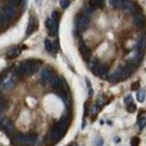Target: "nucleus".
<instances>
[{"instance_id": "1", "label": "nucleus", "mask_w": 146, "mask_h": 146, "mask_svg": "<svg viewBox=\"0 0 146 146\" xmlns=\"http://www.w3.org/2000/svg\"><path fill=\"white\" fill-rule=\"evenodd\" d=\"M15 143L18 145H33L36 142V135H25L23 133H18L14 137Z\"/></svg>"}, {"instance_id": "2", "label": "nucleus", "mask_w": 146, "mask_h": 146, "mask_svg": "<svg viewBox=\"0 0 146 146\" xmlns=\"http://www.w3.org/2000/svg\"><path fill=\"white\" fill-rule=\"evenodd\" d=\"M16 75H18L17 72H15V74L14 73L6 74L5 80L2 81V84H1V87H2L3 90H11L16 86Z\"/></svg>"}, {"instance_id": "3", "label": "nucleus", "mask_w": 146, "mask_h": 146, "mask_svg": "<svg viewBox=\"0 0 146 146\" xmlns=\"http://www.w3.org/2000/svg\"><path fill=\"white\" fill-rule=\"evenodd\" d=\"M31 66H32V61H24L18 65L16 72L19 76L31 75Z\"/></svg>"}, {"instance_id": "4", "label": "nucleus", "mask_w": 146, "mask_h": 146, "mask_svg": "<svg viewBox=\"0 0 146 146\" xmlns=\"http://www.w3.org/2000/svg\"><path fill=\"white\" fill-rule=\"evenodd\" d=\"M63 135H64V133L57 127V126H55L48 133V138L51 139V142H57V141H60L63 137Z\"/></svg>"}, {"instance_id": "5", "label": "nucleus", "mask_w": 146, "mask_h": 146, "mask_svg": "<svg viewBox=\"0 0 146 146\" xmlns=\"http://www.w3.org/2000/svg\"><path fill=\"white\" fill-rule=\"evenodd\" d=\"M89 23H90V18L82 14L76 18V27L79 29H86L89 26Z\"/></svg>"}, {"instance_id": "6", "label": "nucleus", "mask_w": 146, "mask_h": 146, "mask_svg": "<svg viewBox=\"0 0 146 146\" xmlns=\"http://www.w3.org/2000/svg\"><path fill=\"white\" fill-rule=\"evenodd\" d=\"M0 129H2L5 133L7 134H11L14 131V124L9 120V119H6V118H2V121H1V126Z\"/></svg>"}, {"instance_id": "7", "label": "nucleus", "mask_w": 146, "mask_h": 146, "mask_svg": "<svg viewBox=\"0 0 146 146\" xmlns=\"http://www.w3.org/2000/svg\"><path fill=\"white\" fill-rule=\"evenodd\" d=\"M2 13L8 17L9 19H11L15 15H16V9L13 5L10 3H7L6 6H3V9H2Z\"/></svg>"}, {"instance_id": "8", "label": "nucleus", "mask_w": 146, "mask_h": 146, "mask_svg": "<svg viewBox=\"0 0 146 146\" xmlns=\"http://www.w3.org/2000/svg\"><path fill=\"white\" fill-rule=\"evenodd\" d=\"M45 25H46L47 29L51 32V35L54 36L55 34H56V32H57V23H55L52 18H48V19H46Z\"/></svg>"}, {"instance_id": "9", "label": "nucleus", "mask_w": 146, "mask_h": 146, "mask_svg": "<svg viewBox=\"0 0 146 146\" xmlns=\"http://www.w3.org/2000/svg\"><path fill=\"white\" fill-rule=\"evenodd\" d=\"M53 78V73L51 71V69H44L40 73V79L43 83H47L51 81V79Z\"/></svg>"}, {"instance_id": "10", "label": "nucleus", "mask_w": 146, "mask_h": 146, "mask_svg": "<svg viewBox=\"0 0 146 146\" xmlns=\"http://www.w3.org/2000/svg\"><path fill=\"white\" fill-rule=\"evenodd\" d=\"M37 28V20L35 17H31L29 18V23H28V26H27V31H26V34L27 35H31L32 33H34Z\"/></svg>"}, {"instance_id": "11", "label": "nucleus", "mask_w": 146, "mask_h": 146, "mask_svg": "<svg viewBox=\"0 0 146 146\" xmlns=\"http://www.w3.org/2000/svg\"><path fill=\"white\" fill-rule=\"evenodd\" d=\"M80 53L82 54L83 56V58L84 60H89L90 58V56H91V51H90V48L84 44V43H81L80 44Z\"/></svg>"}, {"instance_id": "12", "label": "nucleus", "mask_w": 146, "mask_h": 146, "mask_svg": "<svg viewBox=\"0 0 146 146\" xmlns=\"http://www.w3.org/2000/svg\"><path fill=\"white\" fill-rule=\"evenodd\" d=\"M56 126L60 128L63 133H65L66 129H68V126H69V118H68V117H62L61 120L58 121V124H57Z\"/></svg>"}, {"instance_id": "13", "label": "nucleus", "mask_w": 146, "mask_h": 146, "mask_svg": "<svg viewBox=\"0 0 146 146\" xmlns=\"http://www.w3.org/2000/svg\"><path fill=\"white\" fill-rule=\"evenodd\" d=\"M133 21L137 27H143L145 25V18L143 15H136L133 19Z\"/></svg>"}, {"instance_id": "14", "label": "nucleus", "mask_w": 146, "mask_h": 146, "mask_svg": "<svg viewBox=\"0 0 146 146\" xmlns=\"http://www.w3.org/2000/svg\"><path fill=\"white\" fill-rule=\"evenodd\" d=\"M107 72H108V68H107V65H105V64H99V66H98V70H97V75H99V76H101V78H104V76H106L107 75Z\"/></svg>"}, {"instance_id": "15", "label": "nucleus", "mask_w": 146, "mask_h": 146, "mask_svg": "<svg viewBox=\"0 0 146 146\" xmlns=\"http://www.w3.org/2000/svg\"><path fill=\"white\" fill-rule=\"evenodd\" d=\"M20 52H21V48H20V47L11 48V50H9V51H8V53H7V57H8V58H16V57L20 54Z\"/></svg>"}, {"instance_id": "16", "label": "nucleus", "mask_w": 146, "mask_h": 146, "mask_svg": "<svg viewBox=\"0 0 146 146\" xmlns=\"http://www.w3.org/2000/svg\"><path fill=\"white\" fill-rule=\"evenodd\" d=\"M146 47V36L143 35V36L139 37L138 39V51L139 52H143Z\"/></svg>"}, {"instance_id": "17", "label": "nucleus", "mask_w": 146, "mask_h": 146, "mask_svg": "<svg viewBox=\"0 0 146 146\" xmlns=\"http://www.w3.org/2000/svg\"><path fill=\"white\" fill-rule=\"evenodd\" d=\"M42 62L40 61H32V66H31V74H34L38 71Z\"/></svg>"}, {"instance_id": "18", "label": "nucleus", "mask_w": 146, "mask_h": 146, "mask_svg": "<svg viewBox=\"0 0 146 146\" xmlns=\"http://www.w3.org/2000/svg\"><path fill=\"white\" fill-rule=\"evenodd\" d=\"M102 2H104V0H90L89 5L91 6L92 8H98V7H100L102 5Z\"/></svg>"}, {"instance_id": "19", "label": "nucleus", "mask_w": 146, "mask_h": 146, "mask_svg": "<svg viewBox=\"0 0 146 146\" xmlns=\"http://www.w3.org/2000/svg\"><path fill=\"white\" fill-rule=\"evenodd\" d=\"M93 9H94V8H92L90 5H89V6H86V7L83 8V15H86V16L89 17L92 13H93Z\"/></svg>"}, {"instance_id": "20", "label": "nucleus", "mask_w": 146, "mask_h": 146, "mask_svg": "<svg viewBox=\"0 0 146 146\" xmlns=\"http://www.w3.org/2000/svg\"><path fill=\"white\" fill-rule=\"evenodd\" d=\"M99 61H97V60H94V61H92L91 64H90V68H91V71L94 74L97 73V70H98V66H99Z\"/></svg>"}, {"instance_id": "21", "label": "nucleus", "mask_w": 146, "mask_h": 146, "mask_svg": "<svg viewBox=\"0 0 146 146\" xmlns=\"http://www.w3.org/2000/svg\"><path fill=\"white\" fill-rule=\"evenodd\" d=\"M45 47L48 52H54V48H53V43L50 40V39H45Z\"/></svg>"}, {"instance_id": "22", "label": "nucleus", "mask_w": 146, "mask_h": 146, "mask_svg": "<svg viewBox=\"0 0 146 146\" xmlns=\"http://www.w3.org/2000/svg\"><path fill=\"white\" fill-rule=\"evenodd\" d=\"M124 0H110V5L112 7H116V8H120L121 7V3H123Z\"/></svg>"}, {"instance_id": "23", "label": "nucleus", "mask_w": 146, "mask_h": 146, "mask_svg": "<svg viewBox=\"0 0 146 146\" xmlns=\"http://www.w3.org/2000/svg\"><path fill=\"white\" fill-rule=\"evenodd\" d=\"M137 100L139 102H144V100H145V91H143V90L138 91V93H137Z\"/></svg>"}, {"instance_id": "24", "label": "nucleus", "mask_w": 146, "mask_h": 146, "mask_svg": "<svg viewBox=\"0 0 146 146\" xmlns=\"http://www.w3.org/2000/svg\"><path fill=\"white\" fill-rule=\"evenodd\" d=\"M136 105L134 104V102H129L127 104V111L128 112H135L136 111Z\"/></svg>"}, {"instance_id": "25", "label": "nucleus", "mask_w": 146, "mask_h": 146, "mask_svg": "<svg viewBox=\"0 0 146 146\" xmlns=\"http://www.w3.org/2000/svg\"><path fill=\"white\" fill-rule=\"evenodd\" d=\"M60 3H61V7H62L63 9H65V8H68V7H69L70 1H69V0H61V1H60Z\"/></svg>"}, {"instance_id": "26", "label": "nucleus", "mask_w": 146, "mask_h": 146, "mask_svg": "<svg viewBox=\"0 0 146 146\" xmlns=\"http://www.w3.org/2000/svg\"><path fill=\"white\" fill-rule=\"evenodd\" d=\"M9 3L13 5L14 7H18L21 3V0H9Z\"/></svg>"}, {"instance_id": "27", "label": "nucleus", "mask_w": 146, "mask_h": 146, "mask_svg": "<svg viewBox=\"0 0 146 146\" xmlns=\"http://www.w3.org/2000/svg\"><path fill=\"white\" fill-rule=\"evenodd\" d=\"M139 145V138L138 137H133L131 138V146H138Z\"/></svg>"}, {"instance_id": "28", "label": "nucleus", "mask_w": 146, "mask_h": 146, "mask_svg": "<svg viewBox=\"0 0 146 146\" xmlns=\"http://www.w3.org/2000/svg\"><path fill=\"white\" fill-rule=\"evenodd\" d=\"M52 19L54 20L55 23H58V20H60V15H58L57 11H54V13L52 14Z\"/></svg>"}, {"instance_id": "29", "label": "nucleus", "mask_w": 146, "mask_h": 146, "mask_svg": "<svg viewBox=\"0 0 146 146\" xmlns=\"http://www.w3.org/2000/svg\"><path fill=\"white\" fill-rule=\"evenodd\" d=\"M139 88V82H135V83H133V86H131V89L133 90H137Z\"/></svg>"}, {"instance_id": "30", "label": "nucleus", "mask_w": 146, "mask_h": 146, "mask_svg": "<svg viewBox=\"0 0 146 146\" xmlns=\"http://www.w3.org/2000/svg\"><path fill=\"white\" fill-rule=\"evenodd\" d=\"M6 74H7V72H2L1 74H0V86L2 84V81L5 80V76H6Z\"/></svg>"}, {"instance_id": "31", "label": "nucleus", "mask_w": 146, "mask_h": 146, "mask_svg": "<svg viewBox=\"0 0 146 146\" xmlns=\"http://www.w3.org/2000/svg\"><path fill=\"white\" fill-rule=\"evenodd\" d=\"M102 143H104V141L101 138H98L96 141V146H102Z\"/></svg>"}, {"instance_id": "32", "label": "nucleus", "mask_w": 146, "mask_h": 146, "mask_svg": "<svg viewBox=\"0 0 146 146\" xmlns=\"http://www.w3.org/2000/svg\"><path fill=\"white\" fill-rule=\"evenodd\" d=\"M129 101L131 102V97H130V96L126 97V99H125V102H126V104H129Z\"/></svg>"}, {"instance_id": "33", "label": "nucleus", "mask_w": 146, "mask_h": 146, "mask_svg": "<svg viewBox=\"0 0 146 146\" xmlns=\"http://www.w3.org/2000/svg\"><path fill=\"white\" fill-rule=\"evenodd\" d=\"M3 109H5V105H3V102H0V113L3 111Z\"/></svg>"}, {"instance_id": "34", "label": "nucleus", "mask_w": 146, "mask_h": 146, "mask_svg": "<svg viewBox=\"0 0 146 146\" xmlns=\"http://www.w3.org/2000/svg\"><path fill=\"white\" fill-rule=\"evenodd\" d=\"M35 1H36V3H37V5H39V6L42 5V0H35Z\"/></svg>"}, {"instance_id": "35", "label": "nucleus", "mask_w": 146, "mask_h": 146, "mask_svg": "<svg viewBox=\"0 0 146 146\" xmlns=\"http://www.w3.org/2000/svg\"><path fill=\"white\" fill-rule=\"evenodd\" d=\"M0 102H2V97H1V94H0Z\"/></svg>"}]
</instances>
